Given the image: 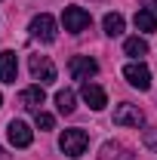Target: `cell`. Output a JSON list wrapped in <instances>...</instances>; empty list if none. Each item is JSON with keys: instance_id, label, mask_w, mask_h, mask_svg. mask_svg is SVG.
Masks as SVG:
<instances>
[{"instance_id": "e0dca14e", "label": "cell", "mask_w": 157, "mask_h": 160, "mask_svg": "<svg viewBox=\"0 0 157 160\" xmlns=\"http://www.w3.org/2000/svg\"><path fill=\"white\" fill-rule=\"evenodd\" d=\"M34 123H37V129H53V126H56V117H53V114H46V111H37Z\"/></svg>"}, {"instance_id": "7c38bea8", "label": "cell", "mask_w": 157, "mask_h": 160, "mask_svg": "<svg viewBox=\"0 0 157 160\" xmlns=\"http://www.w3.org/2000/svg\"><path fill=\"white\" fill-rule=\"evenodd\" d=\"M99 160H133V154H129V148H123L120 142H105Z\"/></svg>"}, {"instance_id": "30bf717a", "label": "cell", "mask_w": 157, "mask_h": 160, "mask_svg": "<svg viewBox=\"0 0 157 160\" xmlns=\"http://www.w3.org/2000/svg\"><path fill=\"white\" fill-rule=\"evenodd\" d=\"M46 102V92H43V86H25L19 92V105L22 108H28V111H40V105Z\"/></svg>"}, {"instance_id": "ba28073f", "label": "cell", "mask_w": 157, "mask_h": 160, "mask_svg": "<svg viewBox=\"0 0 157 160\" xmlns=\"http://www.w3.org/2000/svg\"><path fill=\"white\" fill-rule=\"evenodd\" d=\"M28 68H31V74L40 83H56V65L49 62V56H31Z\"/></svg>"}, {"instance_id": "ffe728a7", "label": "cell", "mask_w": 157, "mask_h": 160, "mask_svg": "<svg viewBox=\"0 0 157 160\" xmlns=\"http://www.w3.org/2000/svg\"><path fill=\"white\" fill-rule=\"evenodd\" d=\"M148 3H151V6H154V9H157V0H148Z\"/></svg>"}, {"instance_id": "4fadbf2b", "label": "cell", "mask_w": 157, "mask_h": 160, "mask_svg": "<svg viewBox=\"0 0 157 160\" xmlns=\"http://www.w3.org/2000/svg\"><path fill=\"white\" fill-rule=\"evenodd\" d=\"M133 22H136L139 31H145V34H154V31H157V16H154V9H148V6H145V9H139Z\"/></svg>"}, {"instance_id": "ac0fdd59", "label": "cell", "mask_w": 157, "mask_h": 160, "mask_svg": "<svg viewBox=\"0 0 157 160\" xmlns=\"http://www.w3.org/2000/svg\"><path fill=\"white\" fill-rule=\"evenodd\" d=\"M145 145L151 151H157V129H145Z\"/></svg>"}, {"instance_id": "5bb4252c", "label": "cell", "mask_w": 157, "mask_h": 160, "mask_svg": "<svg viewBox=\"0 0 157 160\" xmlns=\"http://www.w3.org/2000/svg\"><path fill=\"white\" fill-rule=\"evenodd\" d=\"M102 28H105V34H108V37L123 34V16H120V12H108V16L102 19Z\"/></svg>"}, {"instance_id": "8992f818", "label": "cell", "mask_w": 157, "mask_h": 160, "mask_svg": "<svg viewBox=\"0 0 157 160\" xmlns=\"http://www.w3.org/2000/svg\"><path fill=\"white\" fill-rule=\"evenodd\" d=\"M68 71H71L74 80H89L93 74H99V62L89 59V56H74L68 62Z\"/></svg>"}, {"instance_id": "9a60e30c", "label": "cell", "mask_w": 157, "mask_h": 160, "mask_svg": "<svg viewBox=\"0 0 157 160\" xmlns=\"http://www.w3.org/2000/svg\"><path fill=\"white\" fill-rule=\"evenodd\" d=\"M123 52L133 56V59H142V56H148V43H145L142 37H129L126 43H123Z\"/></svg>"}, {"instance_id": "2e32d148", "label": "cell", "mask_w": 157, "mask_h": 160, "mask_svg": "<svg viewBox=\"0 0 157 160\" xmlns=\"http://www.w3.org/2000/svg\"><path fill=\"white\" fill-rule=\"evenodd\" d=\"M56 108H59V114H74V92L71 89H59L56 92Z\"/></svg>"}, {"instance_id": "7a4b0ae2", "label": "cell", "mask_w": 157, "mask_h": 160, "mask_svg": "<svg viewBox=\"0 0 157 160\" xmlns=\"http://www.w3.org/2000/svg\"><path fill=\"white\" fill-rule=\"evenodd\" d=\"M89 12L83 9V6H65V12H62V25H65V31L68 34H80V31H86L89 28Z\"/></svg>"}, {"instance_id": "3957f363", "label": "cell", "mask_w": 157, "mask_h": 160, "mask_svg": "<svg viewBox=\"0 0 157 160\" xmlns=\"http://www.w3.org/2000/svg\"><path fill=\"white\" fill-rule=\"evenodd\" d=\"M123 77L129 86H136V89H151V71H148V65H142V62H129L126 68H123Z\"/></svg>"}, {"instance_id": "44dd1931", "label": "cell", "mask_w": 157, "mask_h": 160, "mask_svg": "<svg viewBox=\"0 0 157 160\" xmlns=\"http://www.w3.org/2000/svg\"><path fill=\"white\" fill-rule=\"evenodd\" d=\"M0 105H3V96H0Z\"/></svg>"}, {"instance_id": "5b68a950", "label": "cell", "mask_w": 157, "mask_h": 160, "mask_svg": "<svg viewBox=\"0 0 157 160\" xmlns=\"http://www.w3.org/2000/svg\"><path fill=\"white\" fill-rule=\"evenodd\" d=\"M142 123H145V114L139 111V105L123 102L114 108V126H142Z\"/></svg>"}, {"instance_id": "8fae6325", "label": "cell", "mask_w": 157, "mask_h": 160, "mask_svg": "<svg viewBox=\"0 0 157 160\" xmlns=\"http://www.w3.org/2000/svg\"><path fill=\"white\" fill-rule=\"evenodd\" d=\"M16 74H19V62H16V52H0V80L3 83H16Z\"/></svg>"}, {"instance_id": "52a82bcc", "label": "cell", "mask_w": 157, "mask_h": 160, "mask_svg": "<svg viewBox=\"0 0 157 160\" xmlns=\"http://www.w3.org/2000/svg\"><path fill=\"white\" fill-rule=\"evenodd\" d=\"M6 136H9V145H16V148H28L34 142V132H31V126L25 120H9Z\"/></svg>"}, {"instance_id": "9c48e42d", "label": "cell", "mask_w": 157, "mask_h": 160, "mask_svg": "<svg viewBox=\"0 0 157 160\" xmlns=\"http://www.w3.org/2000/svg\"><path fill=\"white\" fill-rule=\"evenodd\" d=\"M80 96H83V102H86L93 111H102V108L108 105V96H105V89H102V86H96V83H89V80L80 86Z\"/></svg>"}, {"instance_id": "d6986e66", "label": "cell", "mask_w": 157, "mask_h": 160, "mask_svg": "<svg viewBox=\"0 0 157 160\" xmlns=\"http://www.w3.org/2000/svg\"><path fill=\"white\" fill-rule=\"evenodd\" d=\"M0 160H13V157H9V154H6V151H3V148H0Z\"/></svg>"}, {"instance_id": "277c9868", "label": "cell", "mask_w": 157, "mask_h": 160, "mask_svg": "<svg viewBox=\"0 0 157 160\" xmlns=\"http://www.w3.org/2000/svg\"><path fill=\"white\" fill-rule=\"evenodd\" d=\"M31 37L43 40V43H53L56 40V19L49 16V12H40L31 19Z\"/></svg>"}, {"instance_id": "6da1fadb", "label": "cell", "mask_w": 157, "mask_h": 160, "mask_svg": "<svg viewBox=\"0 0 157 160\" xmlns=\"http://www.w3.org/2000/svg\"><path fill=\"white\" fill-rule=\"evenodd\" d=\"M86 145H89L86 129H65L62 139H59V148L68 154V157H80V154L86 151Z\"/></svg>"}]
</instances>
